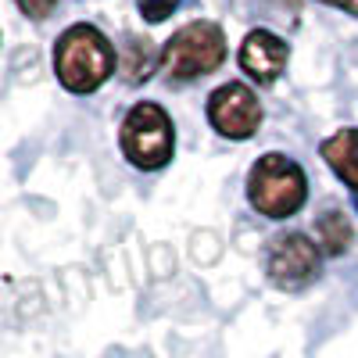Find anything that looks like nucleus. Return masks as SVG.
<instances>
[{
    "instance_id": "obj_9",
    "label": "nucleus",
    "mask_w": 358,
    "mask_h": 358,
    "mask_svg": "<svg viewBox=\"0 0 358 358\" xmlns=\"http://www.w3.org/2000/svg\"><path fill=\"white\" fill-rule=\"evenodd\" d=\"M162 69V50H155V43L147 36H126L122 40V62H118V72L129 86H140L151 79V72Z\"/></svg>"
},
{
    "instance_id": "obj_11",
    "label": "nucleus",
    "mask_w": 358,
    "mask_h": 358,
    "mask_svg": "<svg viewBox=\"0 0 358 358\" xmlns=\"http://www.w3.org/2000/svg\"><path fill=\"white\" fill-rule=\"evenodd\" d=\"M179 4H183V0H136V11L151 22V25H158V22H165L169 15H176Z\"/></svg>"
},
{
    "instance_id": "obj_1",
    "label": "nucleus",
    "mask_w": 358,
    "mask_h": 358,
    "mask_svg": "<svg viewBox=\"0 0 358 358\" xmlns=\"http://www.w3.org/2000/svg\"><path fill=\"white\" fill-rule=\"evenodd\" d=\"M115 47L90 22L69 25L54 43V76L69 94H94L115 76Z\"/></svg>"
},
{
    "instance_id": "obj_3",
    "label": "nucleus",
    "mask_w": 358,
    "mask_h": 358,
    "mask_svg": "<svg viewBox=\"0 0 358 358\" xmlns=\"http://www.w3.org/2000/svg\"><path fill=\"white\" fill-rule=\"evenodd\" d=\"M118 147H122V158L140 172L165 169L176 155V126L169 111L155 101L133 104L118 126Z\"/></svg>"
},
{
    "instance_id": "obj_10",
    "label": "nucleus",
    "mask_w": 358,
    "mask_h": 358,
    "mask_svg": "<svg viewBox=\"0 0 358 358\" xmlns=\"http://www.w3.org/2000/svg\"><path fill=\"white\" fill-rule=\"evenodd\" d=\"M315 241H319V251H322V255L337 258V255H344V251L351 248L355 226H351V219L341 212V208H330V212H322V215L315 219Z\"/></svg>"
},
{
    "instance_id": "obj_13",
    "label": "nucleus",
    "mask_w": 358,
    "mask_h": 358,
    "mask_svg": "<svg viewBox=\"0 0 358 358\" xmlns=\"http://www.w3.org/2000/svg\"><path fill=\"white\" fill-rule=\"evenodd\" d=\"M319 4L337 8V11H348V15H355V18H358V0H319Z\"/></svg>"
},
{
    "instance_id": "obj_12",
    "label": "nucleus",
    "mask_w": 358,
    "mask_h": 358,
    "mask_svg": "<svg viewBox=\"0 0 358 358\" xmlns=\"http://www.w3.org/2000/svg\"><path fill=\"white\" fill-rule=\"evenodd\" d=\"M15 4L22 8V15H25V18L43 22V18L54 11V4H57V0H15Z\"/></svg>"
},
{
    "instance_id": "obj_7",
    "label": "nucleus",
    "mask_w": 358,
    "mask_h": 358,
    "mask_svg": "<svg viewBox=\"0 0 358 358\" xmlns=\"http://www.w3.org/2000/svg\"><path fill=\"white\" fill-rule=\"evenodd\" d=\"M241 69L248 72V79H255L258 86H273L290 62V43L268 29H251L241 43V54H236Z\"/></svg>"
},
{
    "instance_id": "obj_8",
    "label": "nucleus",
    "mask_w": 358,
    "mask_h": 358,
    "mask_svg": "<svg viewBox=\"0 0 358 358\" xmlns=\"http://www.w3.org/2000/svg\"><path fill=\"white\" fill-rule=\"evenodd\" d=\"M319 155L334 169V176L351 187V197L358 204V129L348 126V129H337L334 136H326L319 143Z\"/></svg>"
},
{
    "instance_id": "obj_4",
    "label": "nucleus",
    "mask_w": 358,
    "mask_h": 358,
    "mask_svg": "<svg viewBox=\"0 0 358 358\" xmlns=\"http://www.w3.org/2000/svg\"><path fill=\"white\" fill-rule=\"evenodd\" d=\"M222 62H226V33L219 22H208V18L187 22L162 47V72L176 83L212 76Z\"/></svg>"
},
{
    "instance_id": "obj_5",
    "label": "nucleus",
    "mask_w": 358,
    "mask_h": 358,
    "mask_svg": "<svg viewBox=\"0 0 358 358\" xmlns=\"http://www.w3.org/2000/svg\"><path fill=\"white\" fill-rule=\"evenodd\" d=\"M322 273V251L312 244L305 233H280L268 241L265 251V276L276 290H305L319 280Z\"/></svg>"
},
{
    "instance_id": "obj_6",
    "label": "nucleus",
    "mask_w": 358,
    "mask_h": 358,
    "mask_svg": "<svg viewBox=\"0 0 358 358\" xmlns=\"http://www.w3.org/2000/svg\"><path fill=\"white\" fill-rule=\"evenodd\" d=\"M262 101L248 83H222L208 97V122L226 140H251L262 129Z\"/></svg>"
},
{
    "instance_id": "obj_2",
    "label": "nucleus",
    "mask_w": 358,
    "mask_h": 358,
    "mask_svg": "<svg viewBox=\"0 0 358 358\" xmlns=\"http://www.w3.org/2000/svg\"><path fill=\"white\" fill-rule=\"evenodd\" d=\"M308 201V176L294 158L268 151L248 172V204L265 219H290Z\"/></svg>"
}]
</instances>
